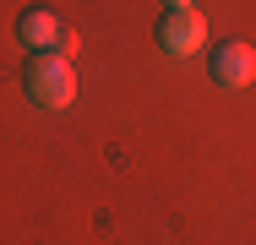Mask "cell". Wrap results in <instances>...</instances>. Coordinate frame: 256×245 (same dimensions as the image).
Returning a JSON list of instances; mask_svg holds the SVG:
<instances>
[{
  "mask_svg": "<svg viewBox=\"0 0 256 245\" xmlns=\"http://www.w3.org/2000/svg\"><path fill=\"white\" fill-rule=\"evenodd\" d=\"M202 44H207L202 11H164V22H158V49L164 54H196Z\"/></svg>",
  "mask_w": 256,
  "mask_h": 245,
  "instance_id": "obj_2",
  "label": "cell"
},
{
  "mask_svg": "<svg viewBox=\"0 0 256 245\" xmlns=\"http://www.w3.org/2000/svg\"><path fill=\"white\" fill-rule=\"evenodd\" d=\"M22 88L38 109H66L76 98V71H71V60L60 49H38L28 60V71H22Z\"/></svg>",
  "mask_w": 256,
  "mask_h": 245,
  "instance_id": "obj_1",
  "label": "cell"
},
{
  "mask_svg": "<svg viewBox=\"0 0 256 245\" xmlns=\"http://www.w3.org/2000/svg\"><path fill=\"white\" fill-rule=\"evenodd\" d=\"M169 11H196V0H164Z\"/></svg>",
  "mask_w": 256,
  "mask_h": 245,
  "instance_id": "obj_5",
  "label": "cell"
},
{
  "mask_svg": "<svg viewBox=\"0 0 256 245\" xmlns=\"http://www.w3.org/2000/svg\"><path fill=\"white\" fill-rule=\"evenodd\" d=\"M256 76V49L240 44V38H229V44L212 49V82H224V88H246Z\"/></svg>",
  "mask_w": 256,
  "mask_h": 245,
  "instance_id": "obj_3",
  "label": "cell"
},
{
  "mask_svg": "<svg viewBox=\"0 0 256 245\" xmlns=\"http://www.w3.org/2000/svg\"><path fill=\"white\" fill-rule=\"evenodd\" d=\"M16 33H22V44L38 54V49H60V38H66V22H60L54 11H38V6H33V11H22Z\"/></svg>",
  "mask_w": 256,
  "mask_h": 245,
  "instance_id": "obj_4",
  "label": "cell"
}]
</instances>
